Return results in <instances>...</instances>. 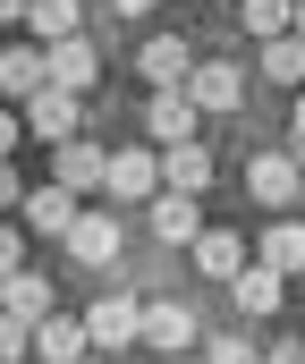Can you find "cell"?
Listing matches in <instances>:
<instances>
[{"label":"cell","instance_id":"1","mask_svg":"<svg viewBox=\"0 0 305 364\" xmlns=\"http://www.w3.org/2000/svg\"><path fill=\"white\" fill-rule=\"evenodd\" d=\"M43 85H51V93H77V102H85V93L102 85V51L85 43V34L51 43V51H43Z\"/></svg>","mask_w":305,"mask_h":364},{"label":"cell","instance_id":"2","mask_svg":"<svg viewBox=\"0 0 305 364\" xmlns=\"http://www.w3.org/2000/svg\"><path fill=\"white\" fill-rule=\"evenodd\" d=\"M17 127H26L34 144H68V136H85V102H77V93H51V85H43L26 110H17Z\"/></svg>","mask_w":305,"mask_h":364},{"label":"cell","instance_id":"3","mask_svg":"<svg viewBox=\"0 0 305 364\" xmlns=\"http://www.w3.org/2000/svg\"><path fill=\"white\" fill-rule=\"evenodd\" d=\"M136 314H144V296H94L77 322H85V348H136Z\"/></svg>","mask_w":305,"mask_h":364},{"label":"cell","instance_id":"4","mask_svg":"<svg viewBox=\"0 0 305 364\" xmlns=\"http://www.w3.org/2000/svg\"><path fill=\"white\" fill-rule=\"evenodd\" d=\"M0 314L34 331V322H51V314H60V288H51V279L26 263V272H9V279H0Z\"/></svg>","mask_w":305,"mask_h":364},{"label":"cell","instance_id":"5","mask_svg":"<svg viewBox=\"0 0 305 364\" xmlns=\"http://www.w3.org/2000/svg\"><path fill=\"white\" fill-rule=\"evenodd\" d=\"M119 237H127V229H119V220H110V212H77V220H68V237H60V246H68V255H77V263H85V272H110V263H119Z\"/></svg>","mask_w":305,"mask_h":364},{"label":"cell","instance_id":"6","mask_svg":"<svg viewBox=\"0 0 305 364\" xmlns=\"http://www.w3.org/2000/svg\"><path fill=\"white\" fill-rule=\"evenodd\" d=\"M102 161H110V153H102L94 136H68V144H51V186H60V195H94Z\"/></svg>","mask_w":305,"mask_h":364},{"label":"cell","instance_id":"7","mask_svg":"<svg viewBox=\"0 0 305 364\" xmlns=\"http://www.w3.org/2000/svg\"><path fill=\"white\" fill-rule=\"evenodd\" d=\"M136 68H144V85L153 93H178L196 77V51L178 43V34H144V51H136Z\"/></svg>","mask_w":305,"mask_h":364},{"label":"cell","instance_id":"8","mask_svg":"<svg viewBox=\"0 0 305 364\" xmlns=\"http://www.w3.org/2000/svg\"><path fill=\"white\" fill-rule=\"evenodd\" d=\"M136 339H144V348H161V356H178V348L196 339V314H187V305H170V296H144Z\"/></svg>","mask_w":305,"mask_h":364},{"label":"cell","instance_id":"9","mask_svg":"<svg viewBox=\"0 0 305 364\" xmlns=\"http://www.w3.org/2000/svg\"><path fill=\"white\" fill-rule=\"evenodd\" d=\"M178 93H187L196 110H237V102H246V77H237V60H196V77Z\"/></svg>","mask_w":305,"mask_h":364},{"label":"cell","instance_id":"10","mask_svg":"<svg viewBox=\"0 0 305 364\" xmlns=\"http://www.w3.org/2000/svg\"><path fill=\"white\" fill-rule=\"evenodd\" d=\"M102 186H110V195H161V153H144V144H119V153L102 161Z\"/></svg>","mask_w":305,"mask_h":364},{"label":"cell","instance_id":"11","mask_svg":"<svg viewBox=\"0 0 305 364\" xmlns=\"http://www.w3.org/2000/svg\"><path fill=\"white\" fill-rule=\"evenodd\" d=\"M212 161H220L212 144H170V153H161V195H187V203H196L203 186H212Z\"/></svg>","mask_w":305,"mask_h":364},{"label":"cell","instance_id":"12","mask_svg":"<svg viewBox=\"0 0 305 364\" xmlns=\"http://www.w3.org/2000/svg\"><path fill=\"white\" fill-rule=\"evenodd\" d=\"M280 296H289V279H280V272H263V263H246V272L229 279V305H237L246 322H263V314H280Z\"/></svg>","mask_w":305,"mask_h":364},{"label":"cell","instance_id":"13","mask_svg":"<svg viewBox=\"0 0 305 364\" xmlns=\"http://www.w3.org/2000/svg\"><path fill=\"white\" fill-rule=\"evenodd\" d=\"M144 136L153 144H196V102L187 93H153L144 102Z\"/></svg>","mask_w":305,"mask_h":364},{"label":"cell","instance_id":"14","mask_svg":"<svg viewBox=\"0 0 305 364\" xmlns=\"http://www.w3.org/2000/svg\"><path fill=\"white\" fill-rule=\"evenodd\" d=\"M26 26H34V51L85 34V0H26Z\"/></svg>","mask_w":305,"mask_h":364},{"label":"cell","instance_id":"15","mask_svg":"<svg viewBox=\"0 0 305 364\" xmlns=\"http://www.w3.org/2000/svg\"><path fill=\"white\" fill-rule=\"evenodd\" d=\"M26 356H43V364H85V322H68V314H51V322H34V339H26Z\"/></svg>","mask_w":305,"mask_h":364},{"label":"cell","instance_id":"16","mask_svg":"<svg viewBox=\"0 0 305 364\" xmlns=\"http://www.w3.org/2000/svg\"><path fill=\"white\" fill-rule=\"evenodd\" d=\"M0 93H9L17 110L43 93V51H34V43H0Z\"/></svg>","mask_w":305,"mask_h":364},{"label":"cell","instance_id":"17","mask_svg":"<svg viewBox=\"0 0 305 364\" xmlns=\"http://www.w3.org/2000/svg\"><path fill=\"white\" fill-rule=\"evenodd\" d=\"M246 186H255V203H297V153H255Z\"/></svg>","mask_w":305,"mask_h":364},{"label":"cell","instance_id":"18","mask_svg":"<svg viewBox=\"0 0 305 364\" xmlns=\"http://www.w3.org/2000/svg\"><path fill=\"white\" fill-rule=\"evenodd\" d=\"M196 272L203 279H237L246 272V237H237V229H203L196 237Z\"/></svg>","mask_w":305,"mask_h":364},{"label":"cell","instance_id":"19","mask_svg":"<svg viewBox=\"0 0 305 364\" xmlns=\"http://www.w3.org/2000/svg\"><path fill=\"white\" fill-rule=\"evenodd\" d=\"M153 237H161V246H196V237H203V212L187 203V195H153Z\"/></svg>","mask_w":305,"mask_h":364},{"label":"cell","instance_id":"20","mask_svg":"<svg viewBox=\"0 0 305 364\" xmlns=\"http://www.w3.org/2000/svg\"><path fill=\"white\" fill-rule=\"evenodd\" d=\"M85 203L77 195H60V186H34L26 195V229H43V237H68V220H77Z\"/></svg>","mask_w":305,"mask_h":364},{"label":"cell","instance_id":"21","mask_svg":"<svg viewBox=\"0 0 305 364\" xmlns=\"http://www.w3.org/2000/svg\"><path fill=\"white\" fill-rule=\"evenodd\" d=\"M263 272H280V279H297V272H305V220L263 229Z\"/></svg>","mask_w":305,"mask_h":364},{"label":"cell","instance_id":"22","mask_svg":"<svg viewBox=\"0 0 305 364\" xmlns=\"http://www.w3.org/2000/svg\"><path fill=\"white\" fill-rule=\"evenodd\" d=\"M237 26H246L255 43H280V34H289V0H237Z\"/></svg>","mask_w":305,"mask_h":364},{"label":"cell","instance_id":"23","mask_svg":"<svg viewBox=\"0 0 305 364\" xmlns=\"http://www.w3.org/2000/svg\"><path fill=\"white\" fill-rule=\"evenodd\" d=\"M263 77H272V85H305V43H297V34L263 43Z\"/></svg>","mask_w":305,"mask_h":364},{"label":"cell","instance_id":"24","mask_svg":"<svg viewBox=\"0 0 305 364\" xmlns=\"http://www.w3.org/2000/svg\"><path fill=\"white\" fill-rule=\"evenodd\" d=\"M26 339H34V331H26V322H9V314H0V364H17V356H26Z\"/></svg>","mask_w":305,"mask_h":364},{"label":"cell","instance_id":"25","mask_svg":"<svg viewBox=\"0 0 305 364\" xmlns=\"http://www.w3.org/2000/svg\"><path fill=\"white\" fill-rule=\"evenodd\" d=\"M212 364H263V356H255V348H246V339L229 331V339H212Z\"/></svg>","mask_w":305,"mask_h":364},{"label":"cell","instance_id":"26","mask_svg":"<svg viewBox=\"0 0 305 364\" xmlns=\"http://www.w3.org/2000/svg\"><path fill=\"white\" fill-rule=\"evenodd\" d=\"M9 272H26V237H17V229H0V279Z\"/></svg>","mask_w":305,"mask_h":364},{"label":"cell","instance_id":"27","mask_svg":"<svg viewBox=\"0 0 305 364\" xmlns=\"http://www.w3.org/2000/svg\"><path fill=\"white\" fill-rule=\"evenodd\" d=\"M17 136H26V127H17V110H9V102H0V161H9V153H17Z\"/></svg>","mask_w":305,"mask_h":364},{"label":"cell","instance_id":"28","mask_svg":"<svg viewBox=\"0 0 305 364\" xmlns=\"http://www.w3.org/2000/svg\"><path fill=\"white\" fill-rule=\"evenodd\" d=\"M0 203H26V178H17L9 161H0Z\"/></svg>","mask_w":305,"mask_h":364},{"label":"cell","instance_id":"29","mask_svg":"<svg viewBox=\"0 0 305 364\" xmlns=\"http://www.w3.org/2000/svg\"><path fill=\"white\" fill-rule=\"evenodd\" d=\"M110 9H119V17H153L161 0H110Z\"/></svg>","mask_w":305,"mask_h":364},{"label":"cell","instance_id":"30","mask_svg":"<svg viewBox=\"0 0 305 364\" xmlns=\"http://www.w3.org/2000/svg\"><path fill=\"white\" fill-rule=\"evenodd\" d=\"M289 136H297V144H305V93H297V102H289Z\"/></svg>","mask_w":305,"mask_h":364},{"label":"cell","instance_id":"31","mask_svg":"<svg viewBox=\"0 0 305 364\" xmlns=\"http://www.w3.org/2000/svg\"><path fill=\"white\" fill-rule=\"evenodd\" d=\"M263 364H305V348H297V339H289V348H272V356H263Z\"/></svg>","mask_w":305,"mask_h":364},{"label":"cell","instance_id":"32","mask_svg":"<svg viewBox=\"0 0 305 364\" xmlns=\"http://www.w3.org/2000/svg\"><path fill=\"white\" fill-rule=\"evenodd\" d=\"M0 26H26V0H0Z\"/></svg>","mask_w":305,"mask_h":364},{"label":"cell","instance_id":"33","mask_svg":"<svg viewBox=\"0 0 305 364\" xmlns=\"http://www.w3.org/2000/svg\"><path fill=\"white\" fill-rule=\"evenodd\" d=\"M289 34H297V43H305V0H289Z\"/></svg>","mask_w":305,"mask_h":364},{"label":"cell","instance_id":"34","mask_svg":"<svg viewBox=\"0 0 305 364\" xmlns=\"http://www.w3.org/2000/svg\"><path fill=\"white\" fill-rule=\"evenodd\" d=\"M297 203H305V161H297Z\"/></svg>","mask_w":305,"mask_h":364},{"label":"cell","instance_id":"35","mask_svg":"<svg viewBox=\"0 0 305 364\" xmlns=\"http://www.w3.org/2000/svg\"><path fill=\"white\" fill-rule=\"evenodd\" d=\"M85 364H102V356H85Z\"/></svg>","mask_w":305,"mask_h":364}]
</instances>
